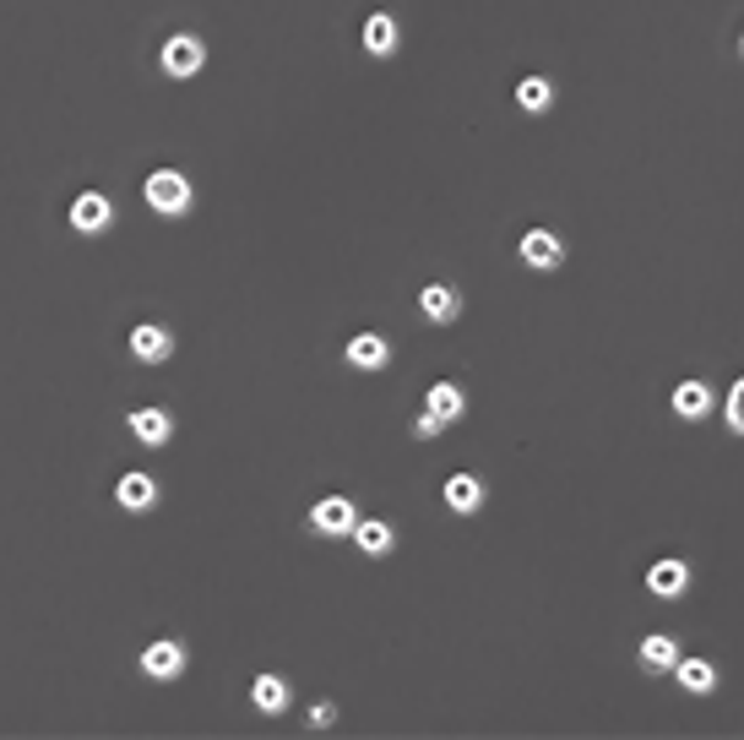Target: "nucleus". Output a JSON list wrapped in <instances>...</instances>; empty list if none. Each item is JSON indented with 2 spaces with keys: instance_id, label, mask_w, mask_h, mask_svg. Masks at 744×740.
<instances>
[{
  "instance_id": "2eb2a0df",
  "label": "nucleus",
  "mask_w": 744,
  "mask_h": 740,
  "mask_svg": "<svg viewBox=\"0 0 744 740\" xmlns=\"http://www.w3.org/2000/svg\"><path fill=\"white\" fill-rule=\"evenodd\" d=\"M365 50H370L375 61H386V55H397V44H402V33H397V17L391 11H370L365 17Z\"/></svg>"
},
{
  "instance_id": "b1692460",
  "label": "nucleus",
  "mask_w": 744,
  "mask_h": 740,
  "mask_svg": "<svg viewBox=\"0 0 744 740\" xmlns=\"http://www.w3.org/2000/svg\"><path fill=\"white\" fill-rule=\"evenodd\" d=\"M311 725H315V730L337 725V708H332V702H315V708H311Z\"/></svg>"
},
{
  "instance_id": "9b49d317",
  "label": "nucleus",
  "mask_w": 744,
  "mask_h": 740,
  "mask_svg": "<svg viewBox=\"0 0 744 740\" xmlns=\"http://www.w3.org/2000/svg\"><path fill=\"white\" fill-rule=\"evenodd\" d=\"M343 359H348L354 371H386V365H391V343L380 333H354L348 348H343Z\"/></svg>"
},
{
  "instance_id": "a211bd4d",
  "label": "nucleus",
  "mask_w": 744,
  "mask_h": 740,
  "mask_svg": "<svg viewBox=\"0 0 744 740\" xmlns=\"http://www.w3.org/2000/svg\"><path fill=\"white\" fill-rule=\"evenodd\" d=\"M516 110L549 115V110H555V82H549V76H522V82H516Z\"/></svg>"
},
{
  "instance_id": "aec40b11",
  "label": "nucleus",
  "mask_w": 744,
  "mask_h": 740,
  "mask_svg": "<svg viewBox=\"0 0 744 740\" xmlns=\"http://www.w3.org/2000/svg\"><path fill=\"white\" fill-rule=\"evenodd\" d=\"M669 675H680V686L684 691H695V697L717 691V665H712V659H680Z\"/></svg>"
},
{
  "instance_id": "4be33fe9",
  "label": "nucleus",
  "mask_w": 744,
  "mask_h": 740,
  "mask_svg": "<svg viewBox=\"0 0 744 740\" xmlns=\"http://www.w3.org/2000/svg\"><path fill=\"white\" fill-rule=\"evenodd\" d=\"M723 419H729V430H734V436H744V376L729 387V408H723Z\"/></svg>"
},
{
  "instance_id": "0eeeda50",
  "label": "nucleus",
  "mask_w": 744,
  "mask_h": 740,
  "mask_svg": "<svg viewBox=\"0 0 744 740\" xmlns=\"http://www.w3.org/2000/svg\"><path fill=\"white\" fill-rule=\"evenodd\" d=\"M125 425H130V436H136L142 447H169V436H175V414H169V408H158V404L130 408V414H125Z\"/></svg>"
},
{
  "instance_id": "dca6fc26",
  "label": "nucleus",
  "mask_w": 744,
  "mask_h": 740,
  "mask_svg": "<svg viewBox=\"0 0 744 740\" xmlns=\"http://www.w3.org/2000/svg\"><path fill=\"white\" fill-rule=\"evenodd\" d=\"M647 588H652L658 600H684V594H690V566L674 561V555H669V561H658V566L647 572Z\"/></svg>"
},
{
  "instance_id": "5701e85b",
  "label": "nucleus",
  "mask_w": 744,
  "mask_h": 740,
  "mask_svg": "<svg viewBox=\"0 0 744 740\" xmlns=\"http://www.w3.org/2000/svg\"><path fill=\"white\" fill-rule=\"evenodd\" d=\"M440 430H446V419H440V414H430V408H419V414H413V436H419V441H434Z\"/></svg>"
},
{
  "instance_id": "7ed1b4c3",
  "label": "nucleus",
  "mask_w": 744,
  "mask_h": 740,
  "mask_svg": "<svg viewBox=\"0 0 744 740\" xmlns=\"http://www.w3.org/2000/svg\"><path fill=\"white\" fill-rule=\"evenodd\" d=\"M158 66L169 71L175 82H190V76H201V66H207V44H201L196 33H175V39L164 44Z\"/></svg>"
},
{
  "instance_id": "393cba45",
  "label": "nucleus",
  "mask_w": 744,
  "mask_h": 740,
  "mask_svg": "<svg viewBox=\"0 0 744 740\" xmlns=\"http://www.w3.org/2000/svg\"><path fill=\"white\" fill-rule=\"evenodd\" d=\"M740 55H744V39H740Z\"/></svg>"
},
{
  "instance_id": "f3484780",
  "label": "nucleus",
  "mask_w": 744,
  "mask_h": 740,
  "mask_svg": "<svg viewBox=\"0 0 744 740\" xmlns=\"http://www.w3.org/2000/svg\"><path fill=\"white\" fill-rule=\"evenodd\" d=\"M348 539H354V544H359L365 555H375V561L397 550V529H391V523H380V518H359V523H354V534H348Z\"/></svg>"
},
{
  "instance_id": "6e6552de",
  "label": "nucleus",
  "mask_w": 744,
  "mask_h": 740,
  "mask_svg": "<svg viewBox=\"0 0 744 740\" xmlns=\"http://www.w3.org/2000/svg\"><path fill=\"white\" fill-rule=\"evenodd\" d=\"M522 262L533 272H555L565 262V240H559L555 229H527L522 234Z\"/></svg>"
},
{
  "instance_id": "39448f33",
  "label": "nucleus",
  "mask_w": 744,
  "mask_h": 740,
  "mask_svg": "<svg viewBox=\"0 0 744 740\" xmlns=\"http://www.w3.org/2000/svg\"><path fill=\"white\" fill-rule=\"evenodd\" d=\"M136 665H142L147 680H164V686H169V680H180V675H186V643L158 637V643H147V648H142V659H136Z\"/></svg>"
},
{
  "instance_id": "f257e3e1",
  "label": "nucleus",
  "mask_w": 744,
  "mask_h": 740,
  "mask_svg": "<svg viewBox=\"0 0 744 740\" xmlns=\"http://www.w3.org/2000/svg\"><path fill=\"white\" fill-rule=\"evenodd\" d=\"M142 197H147V207H153L158 218H186L190 202H196V191H190V180L180 169H153V175L142 180Z\"/></svg>"
},
{
  "instance_id": "9d476101",
  "label": "nucleus",
  "mask_w": 744,
  "mask_h": 740,
  "mask_svg": "<svg viewBox=\"0 0 744 740\" xmlns=\"http://www.w3.org/2000/svg\"><path fill=\"white\" fill-rule=\"evenodd\" d=\"M419 316L434 322V327H451V322L462 316V294H457L451 283H425V289H419Z\"/></svg>"
},
{
  "instance_id": "423d86ee",
  "label": "nucleus",
  "mask_w": 744,
  "mask_h": 740,
  "mask_svg": "<svg viewBox=\"0 0 744 740\" xmlns=\"http://www.w3.org/2000/svg\"><path fill=\"white\" fill-rule=\"evenodd\" d=\"M175 354V333L164 322H136L130 327V359L136 365H164Z\"/></svg>"
},
{
  "instance_id": "ddd939ff",
  "label": "nucleus",
  "mask_w": 744,
  "mask_h": 740,
  "mask_svg": "<svg viewBox=\"0 0 744 740\" xmlns=\"http://www.w3.org/2000/svg\"><path fill=\"white\" fill-rule=\"evenodd\" d=\"M669 404H674V414H680L684 425H701V419H706V414L717 408V393H712L706 382H680Z\"/></svg>"
},
{
  "instance_id": "412c9836",
  "label": "nucleus",
  "mask_w": 744,
  "mask_h": 740,
  "mask_svg": "<svg viewBox=\"0 0 744 740\" xmlns=\"http://www.w3.org/2000/svg\"><path fill=\"white\" fill-rule=\"evenodd\" d=\"M641 665H647V670H674V665H680V643L663 637V632H652V637L641 643Z\"/></svg>"
},
{
  "instance_id": "4468645a",
  "label": "nucleus",
  "mask_w": 744,
  "mask_h": 740,
  "mask_svg": "<svg viewBox=\"0 0 744 740\" xmlns=\"http://www.w3.org/2000/svg\"><path fill=\"white\" fill-rule=\"evenodd\" d=\"M440 496H446V507H451L457 518H473V512L484 507V479H479V473H451Z\"/></svg>"
},
{
  "instance_id": "6ab92c4d",
  "label": "nucleus",
  "mask_w": 744,
  "mask_h": 740,
  "mask_svg": "<svg viewBox=\"0 0 744 740\" xmlns=\"http://www.w3.org/2000/svg\"><path fill=\"white\" fill-rule=\"evenodd\" d=\"M425 408H430V414H440L446 425H457V419L468 414V393H462L457 382H434L430 398H425Z\"/></svg>"
},
{
  "instance_id": "f03ea898",
  "label": "nucleus",
  "mask_w": 744,
  "mask_h": 740,
  "mask_svg": "<svg viewBox=\"0 0 744 740\" xmlns=\"http://www.w3.org/2000/svg\"><path fill=\"white\" fill-rule=\"evenodd\" d=\"M71 229L87 234V240L109 234V229H115V197H104V191H82V197H71Z\"/></svg>"
},
{
  "instance_id": "20e7f679",
  "label": "nucleus",
  "mask_w": 744,
  "mask_h": 740,
  "mask_svg": "<svg viewBox=\"0 0 744 740\" xmlns=\"http://www.w3.org/2000/svg\"><path fill=\"white\" fill-rule=\"evenodd\" d=\"M354 523H359V507L348 501V496H321L311 507V529L321 539H343L354 534Z\"/></svg>"
},
{
  "instance_id": "f8f14e48",
  "label": "nucleus",
  "mask_w": 744,
  "mask_h": 740,
  "mask_svg": "<svg viewBox=\"0 0 744 740\" xmlns=\"http://www.w3.org/2000/svg\"><path fill=\"white\" fill-rule=\"evenodd\" d=\"M115 501H120L125 512H153V507H158V479H153V473H142V469L120 473Z\"/></svg>"
},
{
  "instance_id": "1a4fd4ad",
  "label": "nucleus",
  "mask_w": 744,
  "mask_h": 740,
  "mask_svg": "<svg viewBox=\"0 0 744 740\" xmlns=\"http://www.w3.org/2000/svg\"><path fill=\"white\" fill-rule=\"evenodd\" d=\"M250 702H255V713H266V719H277V713H289V702H294V686H289V675H255L250 680Z\"/></svg>"
}]
</instances>
